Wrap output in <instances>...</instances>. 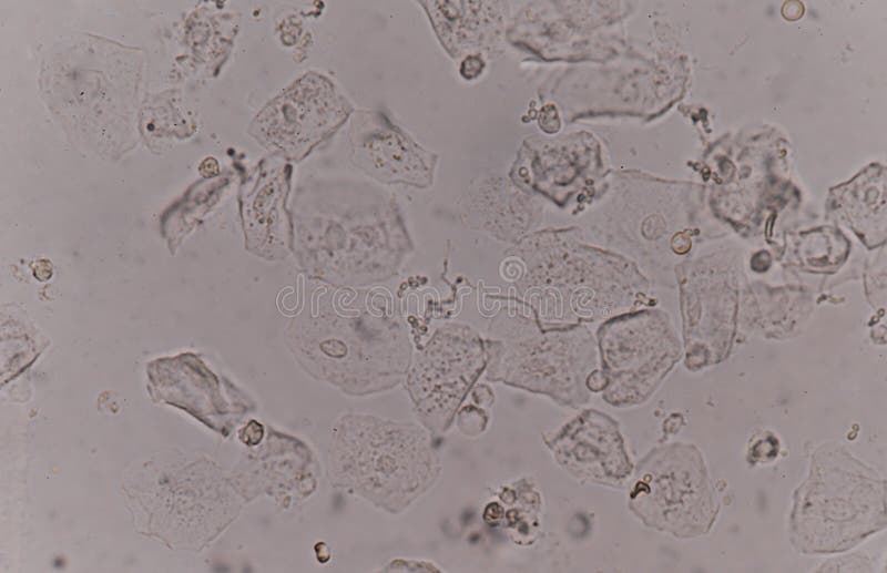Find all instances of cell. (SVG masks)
<instances>
[{
	"mask_svg": "<svg viewBox=\"0 0 887 573\" xmlns=\"http://www.w3.org/2000/svg\"><path fill=\"white\" fill-rule=\"evenodd\" d=\"M500 314L485 341L487 379L501 381L578 407L590 397L597 344L582 325L541 327L526 313Z\"/></svg>",
	"mask_w": 887,
	"mask_h": 573,
	"instance_id": "1",
	"label": "cell"
},
{
	"mask_svg": "<svg viewBox=\"0 0 887 573\" xmlns=\"http://www.w3.org/2000/svg\"><path fill=\"white\" fill-rule=\"evenodd\" d=\"M512 258L522 273L516 282L520 307L541 327L612 318L625 309L631 270L618 258L597 253Z\"/></svg>",
	"mask_w": 887,
	"mask_h": 573,
	"instance_id": "2",
	"label": "cell"
},
{
	"mask_svg": "<svg viewBox=\"0 0 887 573\" xmlns=\"http://www.w3.org/2000/svg\"><path fill=\"white\" fill-rule=\"evenodd\" d=\"M644 328L641 316L620 315L598 329L603 398L613 406L638 403L663 372L661 340Z\"/></svg>",
	"mask_w": 887,
	"mask_h": 573,
	"instance_id": "3",
	"label": "cell"
},
{
	"mask_svg": "<svg viewBox=\"0 0 887 573\" xmlns=\"http://www.w3.org/2000/svg\"><path fill=\"white\" fill-rule=\"evenodd\" d=\"M558 462L583 480L618 485L631 472L616 423L597 410H585L549 441Z\"/></svg>",
	"mask_w": 887,
	"mask_h": 573,
	"instance_id": "4",
	"label": "cell"
},
{
	"mask_svg": "<svg viewBox=\"0 0 887 573\" xmlns=\"http://www.w3.org/2000/svg\"><path fill=\"white\" fill-rule=\"evenodd\" d=\"M339 101L328 83L303 79L269 105L267 139L284 150L312 145L340 120Z\"/></svg>",
	"mask_w": 887,
	"mask_h": 573,
	"instance_id": "5",
	"label": "cell"
},
{
	"mask_svg": "<svg viewBox=\"0 0 887 573\" xmlns=\"http://www.w3.org/2000/svg\"><path fill=\"white\" fill-rule=\"evenodd\" d=\"M358 150L366 153L367 160L379 173H388L407 178L414 172L416 153L414 147L399 133L391 129H378L361 137Z\"/></svg>",
	"mask_w": 887,
	"mask_h": 573,
	"instance_id": "6",
	"label": "cell"
}]
</instances>
